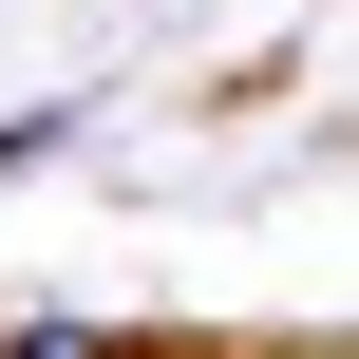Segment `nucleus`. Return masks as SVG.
Wrapping results in <instances>:
<instances>
[{"label":"nucleus","instance_id":"obj_1","mask_svg":"<svg viewBox=\"0 0 359 359\" xmlns=\"http://www.w3.org/2000/svg\"><path fill=\"white\" fill-rule=\"evenodd\" d=\"M0 359H114V341H95V322H19Z\"/></svg>","mask_w":359,"mask_h":359}]
</instances>
